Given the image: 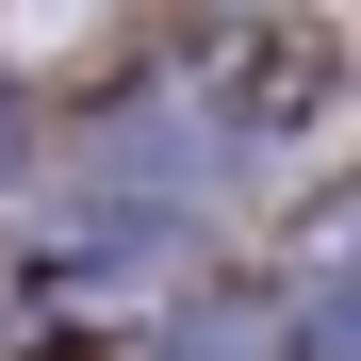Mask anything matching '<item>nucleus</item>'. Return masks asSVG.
<instances>
[{"instance_id":"nucleus-1","label":"nucleus","mask_w":361,"mask_h":361,"mask_svg":"<svg viewBox=\"0 0 361 361\" xmlns=\"http://www.w3.org/2000/svg\"><path fill=\"white\" fill-rule=\"evenodd\" d=\"M0 148H17V132H0Z\"/></svg>"}]
</instances>
